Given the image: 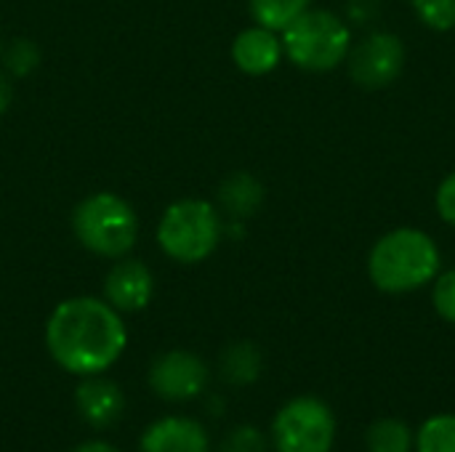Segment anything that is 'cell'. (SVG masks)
<instances>
[{
	"mask_svg": "<svg viewBox=\"0 0 455 452\" xmlns=\"http://www.w3.org/2000/svg\"><path fill=\"white\" fill-rule=\"evenodd\" d=\"M379 0H347V21L355 27H363V24H371L376 16H379Z\"/></svg>",
	"mask_w": 455,
	"mask_h": 452,
	"instance_id": "cell-23",
	"label": "cell"
},
{
	"mask_svg": "<svg viewBox=\"0 0 455 452\" xmlns=\"http://www.w3.org/2000/svg\"><path fill=\"white\" fill-rule=\"evenodd\" d=\"M339 434L336 413L315 394L288 400L272 421V445L277 452H333Z\"/></svg>",
	"mask_w": 455,
	"mask_h": 452,
	"instance_id": "cell-6",
	"label": "cell"
},
{
	"mask_svg": "<svg viewBox=\"0 0 455 452\" xmlns=\"http://www.w3.org/2000/svg\"><path fill=\"white\" fill-rule=\"evenodd\" d=\"M155 293V280L147 264L136 258L117 261L104 280V301L120 314H133L149 306Z\"/></svg>",
	"mask_w": 455,
	"mask_h": 452,
	"instance_id": "cell-9",
	"label": "cell"
},
{
	"mask_svg": "<svg viewBox=\"0 0 455 452\" xmlns=\"http://www.w3.org/2000/svg\"><path fill=\"white\" fill-rule=\"evenodd\" d=\"M11 101H13V88H11L8 77L0 72V115H3V112H8Z\"/></svg>",
	"mask_w": 455,
	"mask_h": 452,
	"instance_id": "cell-24",
	"label": "cell"
},
{
	"mask_svg": "<svg viewBox=\"0 0 455 452\" xmlns=\"http://www.w3.org/2000/svg\"><path fill=\"white\" fill-rule=\"evenodd\" d=\"M408 51L400 35L389 29H373L357 40L347 59V72L352 83L363 91H384L400 80L405 72Z\"/></svg>",
	"mask_w": 455,
	"mask_h": 452,
	"instance_id": "cell-7",
	"label": "cell"
},
{
	"mask_svg": "<svg viewBox=\"0 0 455 452\" xmlns=\"http://www.w3.org/2000/svg\"><path fill=\"white\" fill-rule=\"evenodd\" d=\"M72 452H120L115 445H109V442H83V445H77Z\"/></svg>",
	"mask_w": 455,
	"mask_h": 452,
	"instance_id": "cell-25",
	"label": "cell"
},
{
	"mask_svg": "<svg viewBox=\"0 0 455 452\" xmlns=\"http://www.w3.org/2000/svg\"><path fill=\"white\" fill-rule=\"evenodd\" d=\"M365 452H416V432L400 418H379L365 432Z\"/></svg>",
	"mask_w": 455,
	"mask_h": 452,
	"instance_id": "cell-15",
	"label": "cell"
},
{
	"mask_svg": "<svg viewBox=\"0 0 455 452\" xmlns=\"http://www.w3.org/2000/svg\"><path fill=\"white\" fill-rule=\"evenodd\" d=\"M75 408L88 426L109 429L125 413V394L104 376H85L75 389Z\"/></svg>",
	"mask_w": 455,
	"mask_h": 452,
	"instance_id": "cell-11",
	"label": "cell"
},
{
	"mask_svg": "<svg viewBox=\"0 0 455 452\" xmlns=\"http://www.w3.org/2000/svg\"><path fill=\"white\" fill-rule=\"evenodd\" d=\"M429 288H432V309L437 312V317L445 320L448 325H455V266L443 269Z\"/></svg>",
	"mask_w": 455,
	"mask_h": 452,
	"instance_id": "cell-19",
	"label": "cell"
},
{
	"mask_svg": "<svg viewBox=\"0 0 455 452\" xmlns=\"http://www.w3.org/2000/svg\"><path fill=\"white\" fill-rule=\"evenodd\" d=\"M283 51L293 67L312 75H325L347 64L352 40V24L328 8H309L304 11L285 32Z\"/></svg>",
	"mask_w": 455,
	"mask_h": 452,
	"instance_id": "cell-3",
	"label": "cell"
},
{
	"mask_svg": "<svg viewBox=\"0 0 455 452\" xmlns=\"http://www.w3.org/2000/svg\"><path fill=\"white\" fill-rule=\"evenodd\" d=\"M45 346L53 362L72 376L107 373L128 346V330L117 309L104 298L77 296L61 301L45 322Z\"/></svg>",
	"mask_w": 455,
	"mask_h": 452,
	"instance_id": "cell-1",
	"label": "cell"
},
{
	"mask_svg": "<svg viewBox=\"0 0 455 452\" xmlns=\"http://www.w3.org/2000/svg\"><path fill=\"white\" fill-rule=\"evenodd\" d=\"M264 200H267L264 184L253 173H248V170L229 173L224 178V184L219 186V205H221V210L232 221H248V218H253L261 210Z\"/></svg>",
	"mask_w": 455,
	"mask_h": 452,
	"instance_id": "cell-13",
	"label": "cell"
},
{
	"mask_svg": "<svg viewBox=\"0 0 455 452\" xmlns=\"http://www.w3.org/2000/svg\"><path fill=\"white\" fill-rule=\"evenodd\" d=\"M224 237V221L208 200H179L157 224L160 250L179 264H203Z\"/></svg>",
	"mask_w": 455,
	"mask_h": 452,
	"instance_id": "cell-5",
	"label": "cell"
},
{
	"mask_svg": "<svg viewBox=\"0 0 455 452\" xmlns=\"http://www.w3.org/2000/svg\"><path fill=\"white\" fill-rule=\"evenodd\" d=\"M435 210L440 216L443 224L453 226L455 229V170L448 173L440 184H437V192H435Z\"/></svg>",
	"mask_w": 455,
	"mask_h": 452,
	"instance_id": "cell-22",
	"label": "cell"
},
{
	"mask_svg": "<svg viewBox=\"0 0 455 452\" xmlns=\"http://www.w3.org/2000/svg\"><path fill=\"white\" fill-rule=\"evenodd\" d=\"M416 452H455V413H435L416 432Z\"/></svg>",
	"mask_w": 455,
	"mask_h": 452,
	"instance_id": "cell-17",
	"label": "cell"
},
{
	"mask_svg": "<svg viewBox=\"0 0 455 452\" xmlns=\"http://www.w3.org/2000/svg\"><path fill=\"white\" fill-rule=\"evenodd\" d=\"M365 272L376 290L387 296H408L435 282L443 272V250L429 232L397 226L371 245Z\"/></svg>",
	"mask_w": 455,
	"mask_h": 452,
	"instance_id": "cell-2",
	"label": "cell"
},
{
	"mask_svg": "<svg viewBox=\"0 0 455 452\" xmlns=\"http://www.w3.org/2000/svg\"><path fill=\"white\" fill-rule=\"evenodd\" d=\"M416 19L432 32H453L455 0H411Z\"/></svg>",
	"mask_w": 455,
	"mask_h": 452,
	"instance_id": "cell-18",
	"label": "cell"
},
{
	"mask_svg": "<svg viewBox=\"0 0 455 452\" xmlns=\"http://www.w3.org/2000/svg\"><path fill=\"white\" fill-rule=\"evenodd\" d=\"M261 370H264V354L253 341H237L221 352L219 373L229 386H251L261 378Z\"/></svg>",
	"mask_w": 455,
	"mask_h": 452,
	"instance_id": "cell-14",
	"label": "cell"
},
{
	"mask_svg": "<svg viewBox=\"0 0 455 452\" xmlns=\"http://www.w3.org/2000/svg\"><path fill=\"white\" fill-rule=\"evenodd\" d=\"M211 370L195 352L171 349L163 352L149 368V389L165 402H189L200 397L208 386Z\"/></svg>",
	"mask_w": 455,
	"mask_h": 452,
	"instance_id": "cell-8",
	"label": "cell"
},
{
	"mask_svg": "<svg viewBox=\"0 0 455 452\" xmlns=\"http://www.w3.org/2000/svg\"><path fill=\"white\" fill-rule=\"evenodd\" d=\"M3 61H5V69L11 75L24 77L29 72H35V67L40 64V48L32 40H13L3 51Z\"/></svg>",
	"mask_w": 455,
	"mask_h": 452,
	"instance_id": "cell-20",
	"label": "cell"
},
{
	"mask_svg": "<svg viewBox=\"0 0 455 452\" xmlns=\"http://www.w3.org/2000/svg\"><path fill=\"white\" fill-rule=\"evenodd\" d=\"M72 232L85 250L104 258H123L136 245L139 218L120 194L96 192L75 208Z\"/></svg>",
	"mask_w": 455,
	"mask_h": 452,
	"instance_id": "cell-4",
	"label": "cell"
},
{
	"mask_svg": "<svg viewBox=\"0 0 455 452\" xmlns=\"http://www.w3.org/2000/svg\"><path fill=\"white\" fill-rule=\"evenodd\" d=\"M285 51H283V37L280 32H272L267 27H248L243 29L235 43H232V61L243 75L251 77H264L272 75L280 61H283Z\"/></svg>",
	"mask_w": 455,
	"mask_h": 452,
	"instance_id": "cell-12",
	"label": "cell"
},
{
	"mask_svg": "<svg viewBox=\"0 0 455 452\" xmlns=\"http://www.w3.org/2000/svg\"><path fill=\"white\" fill-rule=\"evenodd\" d=\"M141 452H211L205 426L187 416H165L144 429L139 440Z\"/></svg>",
	"mask_w": 455,
	"mask_h": 452,
	"instance_id": "cell-10",
	"label": "cell"
},
{
	"mask_svg": "<svg viewBox=\"0 0 455 452\" xmlns=\"http://www.w3.org/2000/svg\"><path fill=\"white\" fill-rule=\"evenodd\" d=\"M221 452H269V440L261 429L243 424L221 440Z\"/></svg>",
	"mask_w": 455,
	"mask_h": 452,
	"instance_id": "cell-21",
	"label": "cell"
},
{
	"mask_svg": "<svg viewBox=\"0 0 455 452\" xmlns=\"http://www.w3.org/2000/svg\"><path fill=\"white\" fill-rule=\"evenodd\" d=\"M309 8L312 0H251L253 21L272 32H285Z\"/></svg>",
	"mask_w": 455,
	"mask_h": 452,
	"instance_id": "cell-16",
	"label": "cell"
}]
</instances>
